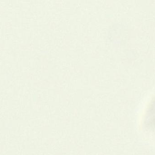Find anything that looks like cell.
<instances>
[{
  "label": "cell",
  "instance_id": "6da1fadb",
  "mask_svg": "<svg viewBox=\"0 0 155 155\" xmlns=\"http://www.w3.org/2000/svg\"><path fill=\"white\" fill-rule=\"evenodd\" d=\"M150 107L151 108H150V110L149 111L150 113L149 114V116H152L149 117V119H152L153 123H155V101L153 102V105Z\"/></svg>",
  "mask_w": 155,
  "mask_h": 155
}]
</instances>
